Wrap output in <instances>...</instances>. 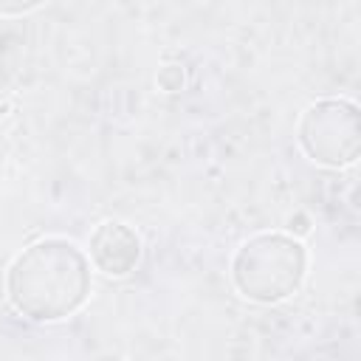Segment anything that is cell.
<instances>
[{"mask_svg": "<svg viewBox=\"0 0 361 361\" xmlns=\"http://www.w3.org/2000/svg\"><path fill=\"white\" fill-rule=\"evenodd\" d=\"M6 290L17 313L34 322L73 316L90 293L87 257L62 237L31 243L8 268Z\"/></svg>", "mask_w": 361, "mask_h": 361, "instance_id": "1", "label": "cell"}, {"mask_svg": "<svg viewBox=\"0 0 361 361\" xmlns=\"http://www.w3.org/2000/svg\"><path fill=\"white\" fill-rule=\"evenodd\" d=\"M307 257L299 240L288 234H257L245 240L231 259L234 288L259 305H274L299 290Z\"/></svg>", "mask_w": 361, "mask_h": 361, "instance_id": "2", "label": "cell"}, {"mask_svg": "<svg viewBox=\"0 0 361 361\" xmlns=\"http://www.w3.org/2000/svg\"><path fill=\"white\" fill-rule=\"evenodd\" d=\"M299 147L324 166H347L361 152L358 107L347 99H322L299 121Z\"/></svg>", "mask_w": 361, "mask_h": 361, "instance_id": "3", "label": "cell"}, {"mask_svg": "<svg viewBox=\"0 0 361 361\" xmlns=\"http://www.w3.org/2000/svg\"><path fill=\"white\" fill-rule=\"evenodd\" d=\"M138 234L118 220H107L90 234V259L107 276H127L138 265Z\"/></svg>", "mask_w": 361, "mask_h": 361, "instance_id": "4", "label": "cell"}, {"mask_svg": "<svg viewBox=\"0 0 361 361\" xmlns=\"http://www.w3.org/2000/svg\"><path fill=\"white\" fill-rule=\"evenodd\" d=\"M45 0H0V14L3 17H20L34 11L37 6H42Z\"/></svg>", "mask_w": 361, "mask_h": 361, "instance_id": "5", "label": "cell"}, {"mask_svg": "<svg viewBox=\"0 0 361 361\" xmlns=\"http://www.w3.org/2000/svg\"><path fill=\"white\" fill-rule=\"evenodd\" d=\"M158 85H161L164 90H178V87L183 85V73H180V68H178V65H166V68L158 73Z\"/></svg>", "mask_w": 361, "mask_h": 361, "instance_id": "6", "label": "cell"}]
</instances>
